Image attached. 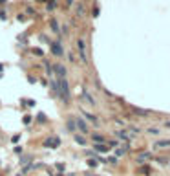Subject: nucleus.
<instances>
[{
    "instance_id": "nucleus-11",
    "label": "nucleus",
    "mask_w": 170,
    "mask_h": 176,
    "mask_svg": "<svg viewBox=\"0 0 170 176\" xmlns=\"http://www.w3.org/2000/svg\"><path fill=\"white\" fill-rule=\"evenodd\" d=\"M24 103H26L28 106H35V101H33V99H26Z\"/></svg>"
},
{
    "instance_id": "nucleus-16",
    "label": "nucleus",
    "mask_w": 170,
    "mask_h": 176,
    "mask_svg": "<svg viewBox=\"0 0 170 176\" xmlns=\"http://www.w3.org/2000/svg\"><path fill=\"white\" fill-rule=\"evenodd\" d=\"M0 18H2V20H6V18H7V15H6V11H0Z\"/></svg>"
},
{
    "instance_id": "nucleus-4",
    "label": "nucleus",
    "mask_w": 170,
    "mask_h": 176,
    "mask_svg": "<svg viewBox=\"0 0 170 176\" xmlns=\"http://www.w3.org/2000/svg\"><path fill=\"white\" fill-rule=\"evenodd\" d=\"M53 70L57 72L59 79H62V77H66V68H64V66H62L60 63H59V64H55V66H53Z\"/></svg>"
},
{
    "instance_id": "nucleus-15",
    "label": "nucleus",
    "mask_w": 170,
    "mask_h": 176,
    "mask_svg": "<svg viewBox=\"0 0 170 176\" xmlns=\"http://www.w3.org/2000/svg\"><path fill=\"white\" fill-rule=\"evenodd\" d=\"M24 123L28 125V123H31V116H24Z\"/></svg>"
},
{
    "instance_id": "nucleus-12",
    "label": "nucleus",
    "mask_w": 170,
    "mask_h": 176,
    "mask_svg": "<svg viewBox=\"0 0 170 176\" xmlns=\"http://www.w3.org/2000/svg\"><path fill=\"white\" fill-rule=\"evenodd\" d=\"M82 11H84L82 6H77V17H81V15H82Z\"/></svg>"
},
{
    "instance_id": "nucleus-13",
    "label": "nucleus",
    "mask_w": 170,
    "mask_h": 176,
    "mask_svg": "<svg viewBox=\"0 0 170 176\" xmlns=\"http://www.w3.org/2000/svg\"><path fill=\"white\" fill-rule=\"evenodd\" d=\"M75 139H77V143H81V145H84V143H86V141H84V138H79V136H75Z\"/></svg>"
},
{
    "instance_id": "nucleus-2",
    "label": "nucleus",
    "mask_w": 170,
    "mask_h": 176,
    "mask_svg": "<svg viewBox=\"0 0 170 176\" xmlns=\"http://www.w3.org/2000/svg\"><path fill=\"white\" fill-rule=\"evenodd\" d=\"M59 145H60V139L57 136H51V138H48L44 141V147H50V149H57Z\"/></svg>"
},
{
    "instance_id": "nucleus-21",
    "label": "nucleus",
    "mask_w": 170,
    "mask_h": 176,
    "mask_svg": "<svg viewBox=\"0 0 170 176\" xmlns=\"http://www.w3.org/2000/svg\"><path fill=\"white\" fill-rule=\"evenodd\" d=\"M38 2H46V0H38Z\"/></svg>"
},
{
    "instance_id": "nucleus-6",
    "label": "nucleus",
    "mask_w": 170,
    "mask_h": 176,
    "mask_svg": "<svg viewBox=\"0 0 170 176\" xmlns=\"http://www.w3.org/2000/svg\"><path fill=\"white\" fill-rule=\"evenodd\" d=\"M77 128H79L82 134H88V127H86V123H84L81 117H77Z\"/></svg>"
},
{
    "instance_id": "nucleus-7",
    "label": "nucleus",
    "mask_w": 170,
    "mask_h": 176,
    "mask_svg": "<svg viewBox=\"0 0 170 176\" xmlns=\"http://www.w3.org/2000/svg\"><path fill=\"white\" fill-rule=\"evenodd\" d=\"M50 26H51V31H53V33H59V31H60V29H59V22L55 20V18L50 20Z\"/></svg>"
},
{
    "instance_id": "nucleus-5",
    "label": "nucleus",
    "mask_w": 170,
    "mask_h": 176,
    "mask_svg": "<svg viewBox=\"0 0 170 176\" xmlns=\"http://www.w3.org/2000/svg\"><path fill=\"white\" fill-rule=\"evenodd\" d=\"M51 51H53L55 55H59V57H60V55L64 53L62 46H60V42H51Z\"/></svg>"
},
{
    "instance_id": "nucleus-14",
    "label": "nucleus",
    "mask_w": 170,
    "mask_h": 176,
    "mask_svg": "<svg viewBox=\"0 0 170 176\" xmlns=\"http://www.w3.org/2000/svg\"><path fill=\"white\" fill-rule=\"evenodd\" d=\"M55 6H57V2L53 0V2H50V4H48V9H55Z\"/></svg>"
},
{
    "instance_id": "nucleus-20",
    "label": "nucleus",
    "mask_w": 170,
    "mask_h": 176,
    "mask_svg": "<svg viewBox=\"0 0 170 176\" xmlns=\"http://www.w3.org/2000/svg\"><path fill=\"white\" fill-rule=\"evenodd\" d=\"M4 2H6V0H0V4H4Z\"/></svg>"
},
{
    "instance_id": "nucleus-19",
    "label": "nucleus",
    "mask_w": 170,
    "mask_h": 176,
    "mask_svg": "<svg viewBox=\"0 0 170 176\" xmlns=\"http://www.w3.org/2000/svg\"><path fill=\"white\" fill-rule=\"evenodd\" d=\"M2 70H4V64H2V63H0V72H2Z\"/></svg>"
},
{
    "instance_id": "nucleus-1",
    "label": "nucleus",
    "mask_w": 170,
    "mask_h": 176,
    "mask_svg": "<svg viewBox=\"0 0 170 176\" xmlns=\"http://www.w3.org/2000/svg\"><path fill=\"white\" fill-rule=\"evenodd\" d=\"M57 96L60 97L62 101H68V99H70V88H68L66 77H62V79L57 81Z\"/></svg>"
},
{
    "instance_id": "nucleus-17",
    "label": "nucleus",
    "mask_w": 170,
    "mask_h": 176,
    "mask_svg": "<svg viewBox=\"0 0 170 176\" xmlns=\"http://www.w3.org/2000/svg\"><path fill=\"white\" fill-rule=\"evenodd\" d=\"M28 81H29V83H37V79H35L33 75H28Z\"/></svg>"
},
{
    "instance_id": "nucleus-10",
    "label": "nucleus",
    "mask_w": 170,
    "mask_h": 176,
    "mask_svg": "<svg viewBox=\"0 0 170 176\" xmlns=\"http://www.w3.org/2000/svg\"><path fill=\"white\" fill-rule=\"evenodd\" d=\"M68 128H70L71 132L75 130V123H73V119H68Z\"/></svg>"
},
{
    "instance_id": "nucleus-8",
    "label": "nucleus",
    "mask_w": 170,
    "mask_h": 176,
    "mask_svg": "<svg viewBox=\"0 0 170 176\" xmlns=\"http://www.w3.org/2000/svg\"><path fill=\"white\" fill-rule=\"evenodd\" d=\"M37 121H38V123H46V116H44L42 112H40V114L37 116Z\"/></svg>"
},
{
    "instance_id": "nucleus-9",
    "label": "nucleus",
    "mask_w": 170,
    "mask_h": 176,
    "mask_svg": "<svg viewBox=\"0 0 170 176\" xmlns=\"http://www.w3.org/2000/svg\"><path fill=\"white\" fill-rule=\"evenodd\" d=\"M84 116L88 117V119H90V121H93V123H97V117L95 116H91V114H88V112H84Z\"/></svg>"
},
{
    "instance_id": "nucleus-3",
    "label": "nucleus",
    "mask_w": 170,
    "mask_h": 176,
    "mask_svg": "<svg viewBox=\"0 0 170 176\" xmlns=\"http://www.w3.org/2000/svg\"><path fill=\"white\" fill-rule=\"evenodd\" d=\"M77 50L81 51V61L86 63V44H84V40H77Z\"/></svg>"
},
{
    "instance_id": "nucleus-18",
    "label": "nucleus",
    "mask_w": 170,
    "mask_h": 176,
    "mask_svg": "<svg viewBox=\"0 0 170 176\" xmlns=\"http://www.w3.org/2000/svg\"><path fill=\"white\" fill-rule=\"evenodd\" d=\"M15 152H17V154H22V147H15Z\"/></svg>"
}]
</instances>
